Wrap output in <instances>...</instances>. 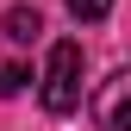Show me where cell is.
<instances>
[{"label": "cell", "mask_w": 131, "mask_h": 131, "mask_svg": "<svg viewBox=\"0 0 131 131\" xmlns=\"http://www.w3.org/2000/svg\"><path fill=\"white\" fill-rule=\"evenodd\" d=\"M81 44L75 38H56L50 44V62H44V88H38V100H44V112H75L81 106Z\"/></svg>", "instance_id": "6da1fadb"}, {"label": "cell", "mask_w": 131, "mask_h": 131, "mask_svg": "<svg viewBox=\"0 0 131 131\" xmlns=\"http://www.w3.org/2000/svg\"><path fill=\"white\" fill-rule=\"evenodd\" d=\"M125 100H131V75H125V69H112V75L100 81V94H94V125H100V131H131Z\"/></svg>", "instance_id": "7a4b0ae2"}, {"label": "cell", "mask_w": 131, "mask_h": 131, "mask_svg": "<svg viewBox=\"0 0 131 131\" xmlns=\"http://www.w3.org/2000/svg\"><path fill=\"white\" fill-rule=\"evenodd\" d=\"M38 31H44L38 6H6V13H0V38H6V44H31Z\"/></svg>", "instance_id": "3957f363"}, {"label": "cell", "mask_w": 131, "mask_h": 131, "mask_svg": "<svg viewBox=\"0 0 131 131\" xmlns=\"http://www.w3.org/2000/svg\"><path fill=\"white\" fill-rule=\"evenodd\" d=\"M25 81H31V69H25V62H0V100H13Z\"/></svg>", "instance_id": "277c9868"}, {"label": "cell", "mask_w": 131, "mask_h": 131, "mask_svg": "<svg viewBox=\"0 0 131 131\" xmlns=\"http://www.w3.org/2000/svg\"><path fill=\"white\" fill-rule=\"evenodd\" d=\"M69 13H75V19H106V13H112V0H69Z\"/></svg>", "instance_id": "5b68a950"}]
</instances>
